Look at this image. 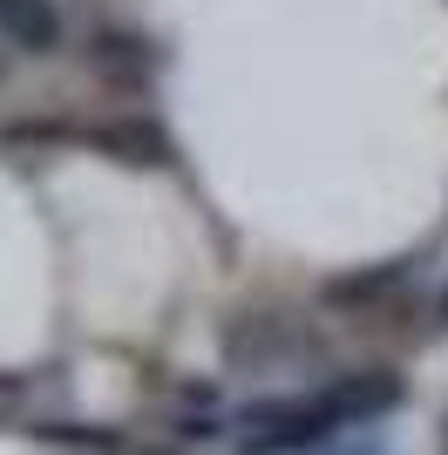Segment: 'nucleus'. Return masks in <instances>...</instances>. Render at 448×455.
Here are the masks:
<instances>
[{"label": "nucleus", "mask_w": 448, "mask_h": 455, "mask_svg": "<svg viewBox=\"0 0 448 455\" xmlns=\"http://www.w3.org/2000/svg\"><path fill=\"white\" fill-rule=\"evenodd\" d=\"M28 435L48 442V449H68V455H123L130 449V442L116 435V428H102V421H35Z\"/></svg>", "instance_id": "0eeeda50"}, {"label": "nucleus", "mask_w": 448, "mask_h": 455, "mask_svg": "<svg viewBox=\"0 0 448 455\" xmlns=\"http://www.w3.org/2000/svg\"><path fill=\"white\" fill-rule=\"evenodd\" d=\"M340 435V415L326 395H259L238 408V449L244 455H306Z\"/></svg>", "instance_id": "f257e3e1"}, {"label": "nucleus", "mask_w": 448, "mask_h": 455, "mask_svg": "<svg viewBox=\"0 0 448 455\" xmlns=\"http://www.w3.org/2000/svg\"><path fill=\"white\" fill-rule=\"evenodd\" d=\"M89 68L116 89H130V82H149L164 68V48L143 35V28H95L89 35Z\"/></svg>", "instance_id": "20e7f679"}, {"label": "nucleus", "mask_w": 448, "mask_h": 455, "mask_svg": "<svg viewBox=\"0 0 448 455\" xmlns=\"http://www.w3.org/2000/svg\"><path fill=\"white\" fill-rule=\"evenodd\" d=\"M435 326H448V285H442V299H435Z\"/></svg>", "instance_id": "1a4fd4ad"}, {"label": "nucleus", "mask_w": 448, "mask_h": 455, "mask_svg": "<svg viewBox=\"0 0 448 455\" xmlns=\"http://www.w3.org/2000/svg\"><path fill=\"white\" fill-rule=\"evenodd\" d=\"M156 455H164V449H156Z\"/></svg>", "instance_id": "9b49d317"}, {"label": "nucleus", "mask_w": 448, "mask_h": 455, "mask_svg": "<svg viewBox=\"0 0 448 455\" xmlns=\"http://www.w3.org/2000/svg\"><path fill=\"white\" fill-rule=\"evenodd\" d=\"M0 76H7V61H0Z\"/></svg>", "instance_id": "9d476101"}, {"label": "nucleus", "mask_w": 448, "mask_h": 455, "mask_svg": "<svg viewBox=\"0 0 448 455\" xmlns=\"http://www.w3.org/2000/svg\"><path fill=\"white\" fill-rule=\"evenodd\" d=\"M408 272H414V259H388V266H367V272H333V279H319V306H333V313L373 306V299H388Z\"/></svg>", "instance_id": "423d86ee"}, {"label": "nucleus", "mask_w": 448, "mask_h": 455, "mask_svg": "<svg viewBox=\"0 0 448 455\" xmlns=\"http://www.w3.org/2000/svg\"><path fill=\"white\" fill-rule=\"evenodd\" d=\"M319 395L340 415V428H373V421H388L408 401V380L394 374V367H360V374H333Z\"/></svg>", "instance_id": "f03ea898"}, {"label": "nucleus", "mask_w": 448, "mask_h": 455, "mask_svg": "<svg viewBox=\"0 0 448 455\" xmlns=\"http://www.w3.org/2000/svg\"><path fill=\"white\" fill-rule=\"evenodd\" d=\"M170 435H184V442H211V435H224L218 428V415H177V428Z\"/></svg>", "instance_id": "6e6552de"}, {"label": "nucleus", "mask_w": 448, "mask_h": 455, "mask_svg": "<svg viewBox=\"0 0 448 455\" xmlns=\"http://www.w3.org/2000/svg\"><path fill=\"white\" fill-rule=\"evenodd\" d=\"M82 143H89V150H109L116 164H136V171H170V164H177V143L164 136L156 116H116V123H95V130H82Z\"/></svg>", "instance_id": "7ed1b4c3"}, {"label": "nucleus", "mask_w": 448, "mask_h": 455, "mask_svg": "<svg viewBox=\"0 0 448 455\" xmlns=\"http://www.w3.org/2000/svg\"><path fill=\"white\" fill-rule=\"evenodd\" d=\"M0 41L20 55H55L61 48V7L55 0H0Z\"/></svg>", "instance_id": "39448f33"}]
</instances>
